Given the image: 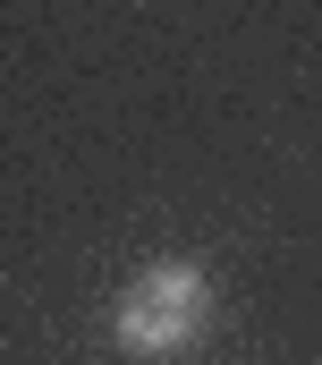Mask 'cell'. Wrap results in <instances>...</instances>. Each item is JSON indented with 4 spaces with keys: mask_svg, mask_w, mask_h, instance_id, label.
Returning <instances> with one entry per match:
<instances>
[{
    "mask_svg": "<svg viewBox=\"0 0 322 365\" xmlns=\"http://www.w3.org/2000/svg\"><path fill=\"white\" fill-rule=\"evenodd\" d=\"M204 314H212V280L195 272V264H153V272L128 280V297H119V349L178 357Z\"/></svg>",
    "mask_w": 322,
    "mask_h": 365,
    "instance_id": "1",
    "label": "cell"
}]
</instances>
